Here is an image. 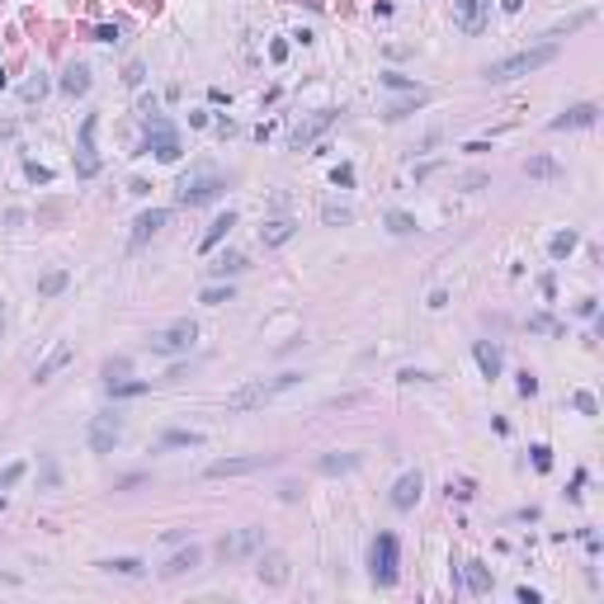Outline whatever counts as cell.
<instances>
[{"label":"cell","mask_w":604,"mask_h":604,"mask_svg":"<svg viewBox=\"0 0 604 604\" xmlns=\"http://www.w3.org/2000/svg\"><path fill=\"white\" fill-rule=\"evenodd\" d=\"M557 53H562L557 43H538V48H524V53L500 57V62H491V66H482V76L491 80V85H505V80H520V76H533V71L552 66Z\"/></svg>","instance_id":"6da1fadb"},{"label":"cell","mask_w":604,"mask_h":604,"mask_svg":"<svg viewBox=\"0 0 604 604\" xmlns=\"http://www.w3.org/2000/svg\"><path fill=\"white\" fill-rule=\"evenodd\" d=\"M302 383V373H279V378H255V383H241L237 392L227 396V411H255V406H264V401H274L279 392H289V387H298Z\"/></svg>","instance_id":"7a4b0ae2"},{"label":"cell","mask_w":604,"mask_h":604,"mask_svg":"<svg viewBox=\"0 0 604 604\" xmlns=\"http://www.w3.org/2000/svg\"><path fill=\"white\" fill-rule=\"evenodd\" d=\"M222 189H227V180H222L217 170H208V165H199V170L180 175V184H175V199H180L184 208H199V203L222 199Z\"/></svg>","instance_id":"3957f363"},{"label":"cell","mask_w":604,"mask_h":604,"mask_svg":"<svg viewBox=\"0 0 604 604\" xmlns=\"http://www.w3.org/2000/svg\"><path fill=\"white\" fill-rule=\"evenodd\" d=\"M368 576H373V585H396V576H401V543H396V533H378L373 538Z\"/></svg>","instance_id":"277c9868"},{"label":"cell","mask_w":604,"mask_h":604,"mask_svg":"<svg viewBox=\"0 0 604 604\" xmlns=\"http://www.w3.org/2000/svg\"><path fill=\"white\" fill-rule=\"evenodd\" d=\"M142 152L156 161H180V132H175V123H165V118H152L147 123V142H142Z\"/></svg>","instance_id":"5b68a950"},{"label":"cell","mask_w":604,"mask_h":604,"mask_svg":"<svg viewBox=\"0 0 604 604\" xmlns=\"http://www.w3.org/2000/svg\"><path fill=\"white\" fill-rule=\"evenodd\" d=\"M194 340H199V326L184 316V321H175V326H165V331H152L147 336V345L156 349V354H184V349H194Z\"/></svg>","instance_id":"8992f818"},{"label":"cell","mask_w":604,"mask_h":604,"mask_svg":"<svg viewBox=\"0 0 604 604\" xmlns=\"http://www.w3.org/2000/svg\"><path fill=\"white\" fill-rule=\"evenodd\" d=\"M336 123H340V109H316L312 118H302V123L293 128L289 147H293V152H302V147H312V142L321 137V132H331Z\"/></svg>","instance_id":"52a82bcc"},{"label":"cell","mask_w":604,"mask_h":604,"mask_svg":"<svg viewBox=\"0 0 604 604\" xmlns=\"http://www.w3.org/2000/svg\"><path fill=\"white\" fill-rule=\"evenodd\" d=\"M279 453H246V458H222V463H208V477L222 482V477H246V473H260V468H274Z\"/></svg>","instance_id":"ba28073f"},{"label":"cell","mask_w":604,"mask_h":604,"mask_svg":"<svg viewBox=\"0 0 604 604\" xmlns=\"http://www.w3.org/2000/svg\"><path fill=\"white\" fill-rule=\"evenodd\" d=\"M264 543V529H241V533H227V538H217V557L222 562H241V557H250V552Z\"/></svg>","instance_id":"9c48e42d"},{"label":"cell","mask_w":604,"mask_h":604,"mask_svg":"<svg viewBox=\"0 0 604 604\" xmlns=\"http://www.w3.org/2000/svg\"><path fill=\"white\" fill-rule=\"evenodd\" d=\"M491 15V0H453V28L458 33H482Z\"/></svg>","instance_id":"30bf717a"},{"label":"cell","mask_w":604,"mask_h":604,"mask_svg":"<svg viewBox=\"0 0 604 604\" xmlns=\"http://www.w3.org/2000/svg\"><path fill=\"white\" fill-rule=\"evenodd\" d=\"M85 439H90V453H113V444L123 439V421L118 416H95Z\"/></svg>","instance_id":"8fae6325"},{"label":"cell","mask_w":604,"mask_h":604,"mask_svg":"<svg viewBox=\"0 0 604 604\" xmlns=\"http://www.w3.org/2000/svg\"><path fill=\"white\" fill-rule=\"evenodd\" d=\"M165 222H170V208H147V212H137V217H132V237H128V246H132V250H142V246L156 237Z\"/></svg>","instance_id":"7c38bea8"},{"label":"cell","mask_w":604,"mask_h":604,"mask_svg":"<svg viewBox=\"0 0 604 604\" xmlns=\"http://www.w3.org/2000/svg\"><path fill=\"white\" fill-rule=\"evenodd\" d=\"M95 128H100V118L90 113V118L80 123V161H76V175H80V180L100 175V156H95Z\"/></svg>","instance_id":"4fadbf2b"},{"label":"cell","mask_w":604,"mask_h":604,"mask_svg":"<svg viewBox=\"0 0 604 604\" xmlns=\"http://www.w3.org/2000/svg\"><path fill=\"white\" fill-rule=\"evenodd\" d=\"M595 123H600V104H571V109H562L548 128L552 132H571V128H595Z\"/></svg>","instance_id":"5bb4252c"},{"label":"cell","mask_w":604,"mask_h":604,"mask_svg":"<svg viewBox=\"0 0 604 604\" xmlns=\"http://www.w3.org/2000/svg\"><path fill=\"white\" fill-rule=\"evenodd\" d=\"M71 359H76V345H53V349H48V359H38V368H33V383H48V378H57V373H62V368L71 364Z\"/></svg>","instance_id":"9a60e30c"},{"label":"cell","mask_w":604,"mask_h":604,"mask_svg":"<svg viewBox=\"0 0 604 604\" xmlns=\"http://www.w3.org/2000/svg\"><path fill=\"white\" fill-rule=\"evenodd\" d=\"M421 491H425V477H421V473L396 477V486H392V510H411V505L421 500Z\"/></svg>","instance_id":"2e32d148"},{"label":"cell","mask_w":604,"mask_h":604,"mask_svg":"<svg viewBox=\"0 0 604 604\" xmlns=\"http://www.w3.org/2000/svg\"><path fill=\"white\" fill-rule=\"evenodd\" d=\"M255 576H260L264 585H289V557H284V552H264Z\"/></svg>","instance_id":"e0dca14e"},{"label":"cell","mask_w":604,"mask_h":604,"mask_svg":"<svg viewBox=\"0 0 604 604\" xmlns=\"http://www.w3.org/2000/svg\"><path fill=\"white\" fill-rule=\"evenodd\" d=\"M298 237V222L293 217H274V222H264L260 227V246L264 250H274V246H284V241Z\"/></svg>","instance_id":"ac0fdd59"},{"label":"cell","mask_w":604,"mask_h":604,"mask_svg":"<svg viewBox=\"0 0 604 604\" xmlns=\"http://www.w3.org/2000/svg\"><path fill=\"white\" fill-rule=\"evenodd\" d=\"M199 562H203V548H194V543H189V548H180L175 557H170V562H165V567H161V576H165V580H175V576H184V571H194Z\"/></svg>","instance_id":"d6986e66"},{"label":"cell","mask_w":604,"mask_h":604,"mask_svg":"<svg viewBox=\"0 0 604 604\" xmlns=\"http://www.w3.org/2000/svg\"><path fill=\"white\" fill-rule=\"evenodd\" d=\"M473 359H477V368H482L486 378H500V364H505V359H500V345L496 340H477L473 345Z\"/></svg>","instance_id":"ffe728a7"},{"label":"cell","mask_w":604,"mask_h":604,"mask_svg":"<svg viewBox=\"0 0 604 604\" xmlns=\"http://www.w3.org/2000/svg\"><path fill=\"white\" fill-rule=\"evenodd\" d=\"M85 90H90V66L71 62V66L62 71V95H66V100H76V95H85Z\"/></svg>","instance_id":"44dd1931"},{"label":"cell","mask_w":604,"mask_h":604,"mask_svg":"<svg viewBox=\"0 0 604 604\" xmlns=\"http://www.w3.org/2000/svg\"><path fill=\"white\" fill-rule=\"evenodd\" d=\"M524 175H529V180H562V175H567V165H562V161H552V156H529L524 161Z\"/></svg>","instance_id":"7402d4cb"},{"label":"cell","mask_w":604,"mask_h":604,"mask_svg":"<svg viewBox=\"0 0 604 604\" xmlns=\"http://www.w3.org/2000/svg\"><path fill=\"white\" fill-rule=\"evenodd\" d=\"M463 580H468V590H473V595H491V585H496L486 562H468V567H463Z\"/></svg>","instance_id":"603a6c76"},{"label":"cell","mask_w":604,"mask_h":604,"mask_svg":"<svg viewBox=\"0 0 604 604\" xmlns=\"http://www.w3.org/2000/svg\"><path fill=\"white\" fill-rule=\"evenodd\" d=\"M241 269H250L241 250H227V255H217V260L208 264V274H212V279H232V274H241Z\"/></svg>","instance_id":"cb8c5ba5"},{"label":"cell","mask_w":604,"mask_h":604,"mask_svg":"<svg viewBox=\"0 0 604 604\" xmlns=\"http://www.w3.org/2000/svg\"><path fill=\"white\" fill-rule=\"evenodd\" d=\"M359 468V453H326L321 463H316V473H326V477H336V473H354Z\"/></svg>","instance_id":"d4e9b609"},{"label":"cell","mask_w":604,"mask_h":604,"mask_svg":"<svg viewBox=\"0 0 604 604\" xmlns=\"http://www.w3.org/2000/svg\"><path fill=\"white\" fill-rule=\"evenodd\" d=\"M232 227H237V212H222V217H212V222H208V232H203V250H212V246L227 237Z\"/></svg>","instance_id":"484cf974"},{"label":"cell","mask_w":604,"mask_h":604,"mask_svg":"<svg viewBox=\"0 0 604 604\" xmlns=\"http://www.w3.org/2000/svg\"><path fill=\"white\" fill-rule=\"evenodd\" d=\"M66 284H71L66 269H48V274L38 279V298H57V293H66Z\"/></svg>","instance_id":"4316f807"},{"label":"cell","mask_w":604,"mask_h":604,"mask_svg":"<svg viewBox=\"0 0 604 604\" xmlns=\"http://www.w3.org/2000/svg\"><path fill=\"white\" fill-rule=\"evenodd\" d=\"M576 246H580V237L571 232V227H567V232H557V237L548 241V255H552V260H567V255H571Z\"/></svg>","instance_id":"83f0119b"},{"label":"cell","mask_w":604,"mask_h":604,"mask_svg":"<svg viewBox=\"0 0 604 604\" xmlns=\"http://www.w3.org/2000/svg\"><path fill=\"white\" fill-rule=\"evenodd\" d=\"M203 444V434H194V430H170V434H161V448H199Z\"/></svg>","instance_id":"f1b7e54d"},{"label":"cell","mask_w":604,"mask_h":604,"mask_svg":"<svg viewBox=\"0 0 604 604\" xmlns=\"http://www.w3.org/2000/svg\"><path fill=\"white\" fill-rule=\"evenodd\" d=\"M425 100H430L425 90H406V100H396V104H387V118H406V113H411V109H421Z\"/></svg>","instance_id":"f546056e"},{"label":"cell","mask_w":604,"mask_h":604,"mask_svg":"<svg viewBox=\"0 0 604 604\" xmlns=\"http://www.w3.org/2000/svg\"><path fill=\"white\" fill-rule=\"evenodd\" d=\"M237 293H232V284H208V289L199 293V302H208V307H222V302H232Z\"/></svg>","instance_id":"4dcf8cb0"},{"label":"cell","mask_w":604,"mask_h":604,"mask_svg":"<svg viewBox=\"0 0 604 604\" xmlns=\"http://www.w3.org/2000/svg\"><path fill=\"white\" fill-rule=\"evenodd\" d=\"M590 19H595V10H585V15H571L567 24H557V28H552V33H548V43H557L562 33H576V28H585V24H590Z\"/></svg>","instance_id":"1f68e13d"},{"label":"cell","mask_w":604,"mask_h":604,"mask_svg":"<svg viewBox=\"0 0 604 604\" xmlns=\"http://www.w3.org/2000/svg\"><path fill=\"white\" fill-rule=\"evenodd\" d=\"M104 571H118V576H142V562L137 557H113V562H100Z\"/></svg>","instance_id":"d6a6232c"},{"label":"cell","mask_w":604,"mask_h":604,"mask_svg":"<svg viewBox=\"0 0 604 604\" xmlns=\"http://www.w3.org/2000/svg\"><path fill=\"white\" fill-rule=\"evenodd\" d=\"M444 491H448V500H473V496H477V486L468 482V477H448Z\"/></svg>","instance_id":"836d02e7"},{"label":"cell","mask_w":604,"mask_h":604,"mask_svg":"<svg viewBox=\"0 0 604 604\" xmlns=\"http://www.w3.org/2000/svg\"><path fill=\"white\" fill-rule=\"evenodd\" d=\"M152 383H137V378H123V383H109V396H142Z\"/></svg>","instance_id":"e575fe53"},{"label":"cell","mask_w":604,"mask_h":604,"mask_svg":"<svg viewBox=\"0 0 604 604\" xmlns=\"http://www.w3.org/2000/svg\"><path fill=\"white\" fill-rule=\"evenodd\" d=\"M387 232H396V237H411V232H416V217H411V212H387Z\"/></svg>","instance_id":"d590c367"},{"label":"cell","mask_w":604,"mask_h":604,"mask_svg":"<svg viewBox=\"0 0 604 604\" xmlns=\"http://www.w3.org/2000/svg\"><path fill=\"white\" fill-rule=\"evenodd\" d=\"M128 368H132V359H128V354L109 359V364H104V383H123V378H128Z\"/></svg>","instance_id":"8d00e7d4"},{"label":"cell","mask_w":604,"mask_h":604,"mask_svg":"<svg viewBox=\"0 0 604 604\" xmlns=\"http://www.w3.org/2000/svg\"><path fill=\"white\" fill-rule=\"evenodd\" d=\"M321 217H326L331 227H345V222H354V208H345V203H326Z\"/></svg>","instance_id":"74e56055"},{"label":"cell","mask_w":604,"mask_h":604,"mask_svg":"<svg viewBox=\"0 0 604 604\" xmlns=\"http://www.w3.org/2000/svg\"><path fill=\"white\" fill-rule=\"evenodd\" d=\"M378 80H383L387 90H401V95H406V90H421V85H416V80H411V76H396V71H383V76H378Z\"/></svg>","instance_id":"f35d334b"},{"label":"cell","mask_w":604,"mask_h":604,"mask_svg":"<svg viewBox=\"0 0 604 604\" xmlns=\"http://www.w3.org/2000/svg\"><path fill=\"white\" fill-rule=\"evenodd\" d=\"M571 406H576L580 416H600V401H595L590 392H576V396H571Z\"/></svg>","instance_id":"ab89813d"},{"label":"cell","mask_w":604,"mask_h":604,"mask_svg":"<svg viewBox=\"0 0 604 604\" xmlns=\"http://www.w3.org/2000/svg\"><path fill=\"white\" fill-rule=\"evenodd\" d=\"M24 175L33 184H53V170H48V165H38V161H24Z\"/></svg>","instance_id":"60d3db41"},{"label":"cell","mask_w":604,"mask_h":604,"mask_svg":"<svg viewBox=\"0 0 604 604\" xmlns=\"http://www.w3.org/2000/svg\"><path fill=\"white\" fill-rule=\"evenodd\" d=\"M142 80H147V66H142V62H128V66H123V85H132V90H137Z\"/></svg>","instance_id":"b9f144b4"},{"label":"cell","mask_w":604,"mask_h":604,"mask_svg":"<svg viewBox=\"0 0 604 604\" xmlns=\"http://www.w3.org/2000/svg\"><path fill=\"white\" fill-rule=\"evenodd\" d=\"M529 453H533V468H538V473H548V468H552V448L548 444H533Z\"/></svg>","instance_id":"7bdbcfd3"},{"label":"cell","mask_w":604,"mask_h":604,"mask_svg":"<svg viewBox=\"0 0 604 604\" xmlns=\"http://www.w3.org/2000/svg\"><path fill=\"white\" fill-rule=\"evenodd\" d=\"M331 184H336V189H349V184H354V165H336V170H331Z\"/></svg>","instance_id":"ee69618b"},{"label":"cell","mask_w":604,"mask_h":604,"mask_svg":"<svg viewBox=\"0 0 604 604\" xmlns=\"http://www.w3.org/2000/svg\"><path fill=\"white\" fill-rule=\"evenodd\" d=\"M529 331H543V336H557L562 326H557L552 316H529Z\"/></svg>","instance_id":"f6af8a7d"},{"label":"cell","mask_w":604,"mask_h":604,"mask_svg":"<svg viewBox=\"0 0 604 604\" xmlns=\"http://www.w3.org/2000/svg\"><path fill=\"white\" fill-rule=\"evenodd\" d=\"M43 95H48V80H43V76H33V80L24 85V100L33 104V100H43Z\"/></svg>","instance_id":"bcb514c9"},{"label":"cell","mask_w":604,"mask_h":604,"mask_svg":"<svg viewBox=\"0 0 604 604\" xmlns=\"http://www.w3.org/2000/svg\"><path fill=\"white\" fill-rule=\"evenodd\" d=\"M396 378H401V383H430V378H434V373H425V368H401V373H396Z\"/></svg>","instance_id":"7dc6e473"},{"label":"cell","mask_w":604,"mask_h":604,"mask_svg":"<svg viewBox=\"0 0 604 604\" xmlns=\"http://www.w3.org/2000/svg\"><path fill=\"white\" fill-rule=\"evenodd\" d=\"M95 43H118V24H100L95 28Z\"/></svg>","instance_id":"c3c4849f"},{"label":"cell","mask_w":604,"mask_h":604,"mask_svg":"<svg viewBox=\"0 0 604 604\" xmlns=\"http://www.w3.org/2000/svg\"><path fill=\"white\" fill-rule=\"evenodd\" d=\"M538 392V378L533 373H520V396H533Z\"/></svg>","instance_id":"681fc988"},{"label":"cell","mask_w":604,"mask_h":604,"mask_svg":"<svg viewBox=\"0 0 604 604\" xmlns=\"http://www.w3.org/2000/svg\"><path fill=\"white\" fill-rule=\"evenodd\" d=\"M284 57H289V43H284V38H274V43H269V62H284Z\"/></svg>","instance_id":"f907efd6"},{"label":"cell","mask_w":604,"mask_h":604,"mask_svg":"<svg viewBox=\"0 0 604 604\" xmlns=\"http://www.w3.org/2000/svg\"><path fill=\"white\" fill-rule=\"evenodd\" d=\"M128 194H152V184H147L142 175H137V180H128Z\"/></svg>","instance_id":"816d5d0a"},{"label":"cell","mask_w":604,"mask_h":604,"mask_svg":"<svg viewBox=\"0 0 604 604\" xmlns=\"http://www.w3.org/2000/svg\"><path fill=\"white\" fill-rule=\"evenodd\" d=\"M538 600H543L538 590H529V585H520V604H538Z\"/></svg>","instance_id":"f5cc1de1"},{"label":"cell","mask_w":604,"mask_h":604,"mask_svg":"<svg viewBox=\"0 0 604 604\" xmlns=\"http://www.w3.org/2000/svg\"><path fill=\"white\" fill-rule=\"evenodd\" d=\"M500 10H505V15H520V10H524V0H500Z\"/></svg>","instance_id":"db71d44e"},{"label":"cell","mask_w":604,"mask_h":604,"mask_svg":"<svg viewBox=\"0 0 604 604\" xmlns=\"http://www.w3.org/2000/svg\"><path fill=\"white\" fill-rule=\"evenodd\" d=\"M5 85H10V76H5V66H0V90H5Z\"/></svg>","instance_id":"11a10c76"}]
</instances>
